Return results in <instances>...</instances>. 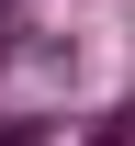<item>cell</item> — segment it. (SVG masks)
<instances>
[{"label":"cell","mask_w":135,"mask_h":146,"mask_svg":"<svg viewBox=\"0 0 135 146\" xmlns=\"http://www.w3.org/2000/svg\"><path fill=\"white\" fill-rule=\"evenodd\" d=\"M124 135H135V101H124Z\"/></svg>","instance_id":"cell-1"}]
</instances>
